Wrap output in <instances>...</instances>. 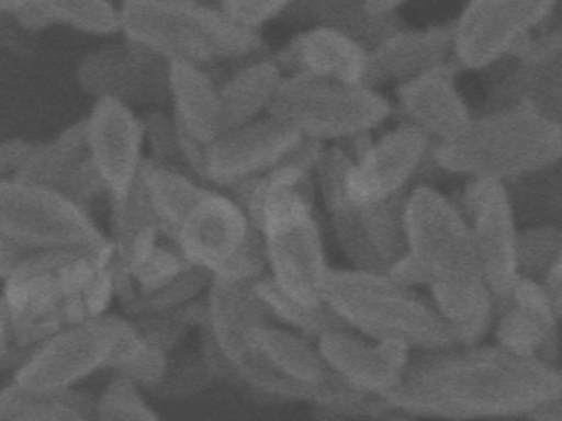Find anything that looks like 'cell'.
Returning a JSON list of instances; mask_svg holds the SVG:
<instances>
[{"mask_svg": "<svg viewBox=\"0 0 562 421\" xmlns=\"http://www.w3.org/2000/svg\"><path fill=\"white\" fill-rule=\"evenodd\" d=\"M519 224H546L562 229V161L508 184Z\"/></svg>", "mask_w": 562, "mask_h": 421, "instance_id": "32", "label": "cell"}, {"mask_svg": "<svg viewBox=\"0 0 562 421\" xmlns=\"http://www.w3.org/2000/svg\"><path fill=\"white\" fill-rule=\"evenodd\" d=\"M407 252L387 275L424 289L456 335L472 345L492 334L496 298L480 262L472 230L456 200L417 184L404 207Z\"/></svg>", "mask_w": 562, "mask_h": 421, "instance_id": "2", "label": "cell"}, {"mask_svg": "<svg viewBox=\"0 0 562 421\" xmlns=\"http://www.w3.org/2000/svg\"><path fill=\"white\" fill-rule=\"evenodd\" d=\"M364 2L371 3L373 2V0H364Z\"/></svg>", "mask_w": 562, "mask_h": 421, "instance_id": "44", "label": "cell"}, {"mask_svg": "<svg viewBox=\"0 0 562 421\" xmlns=\"http://www.w3.org/2000/svg\"><path fill=\"white\" fill-rule=\"evenodd\" d=\"M143 121L146 128V148L149 150L147 158L190 173L183 160L179 127L173 115L156 109V111H147L143 115Z\"/></svg>", "mask_w": 562, "mask_h": 421, "instance_id": "37", "label": "cell"}, {"mask_svg": "<svg viewBox=\"0 0 562 421\" xmlns=\"http://www.w3.org/2000/svg\"><path fill=\"white\" fill-rule=\"evenodd\" d=\"M37 141L9 138L0 144V181L14 180L34 153Z\"/></svg>", "mask_w": 562, "mask_h": 421, "instance_id": "39", "label": "cell"}, {"mask_svg": "<svg viewBox=\"0 0 562 421\" xmlns=\"http://www.w3.org/2000/svg\"><path fill=\"white\" fill-rule=\"evenodd\" d=\"M559 398L561 371L483 341L417 352L387 400L419 420L499 421L531 420Z\"/></svg>", "mask_w": 562, "mask_h": 421, "instance_id": "1", "label": "cell"}, {"mask_svg": "<svg viewBox=\"0 0 562 421\" xmlns=\"http://www.w3.org/2000/svg\"><path fill=\"white\" fill-rule=\"evenodd\" d=\"M546 292H548L549 298H551L552 306L555 311L562 318V252L559 259L555 260L554 266L551 272L546 276L544 282Z\"/></svg>", "mask_w": 562, "mask_h": 421, "instance_id": "40", "label": "cell"}, {"mask_svg": "<svg viewBox=\"0 0 562 421\" xmlns=\"http://www.w3.org/2000/svg\"><path fill=\"white\" fill-rule=\"evenodd\" d=\"M304 135L272 115L223 132L206 150L203 180L228 190L239 181L262 177L284 163Z\"/></svg>", "mask_w": 562, "mask_h": 421, "instance_id": "18", "label": "cell"}, {"mask_svg": "<svg viewBox=\"0 0 562 421\" xmlns=\"http://www.w3.org/2000/svg\"><path fill=\"white\" fill-rule=\"evenodd\" d=\"M97 398L78 390H25L14 382L0 395V421H94Z\"/></svg>", "mask_w": 562, "mask_h": 421, "instance_id": "31", "label": "cell"}, {"mask_svg": "<svg viewBox=\"0 0 562 421\" xmlns=\"http://www.w3.org/2000/svg\"><path fill=\"white\" fill-rule=\"evenodd\" d=\"M123 33L169 62L222 68L268 55L259 32L243 29L205 2L143 0L121 3Z\"/></svg>", "mask_w": 562, "mask_h": 421, "instance_id": "5", "label": "cell"}, {"mask_svg": "<svg viewBox=\"0 0 562 421\" xmlns=\"http://www.w3.org/2000/svg\"><path fill=\"white\" fill-rule=\"evenodd\" d=\"M407 193L368 204L350 203L344 196L325 206L335 240L351 269L390 273L406 255Z\"/></svg>", "mask_w": 562, "mask_h": 421, "instance_id": "15", "label": "cell"}, {"mask_svg": "<svg viewBox=\"0 0 562 421\" xmlns=\"http://www.w3.org/2000/svg\"><path fill=\"white\" fill-rule=\"evenodd\" d=\"M453 61V23L397 30L370 52L367 86H396Z\"/></svg>", "mask_w": 562, "mask_h": 421, "instance_id": "24", "label": "cell"}, {"mask_svg": "<svg viewBox=\"0 0 562 421\" xmlns=\"http://www.w3.org/2000/svg\"><path fill=\"white\" fill-rule=\"evenodd\" d=\"M460 69L453 59L413 81L396 86L394 111L403 115V122L426 132L436 144L460 137L473 121L472 112L457 88L456 76Z\"/></svg>", "mask_w": 562, "mask_h": 421, "instance_id": "22", "label": "cell"}, {"mask_svg": "<svg viewBox=\"0 0 562 421\" xmlns=\"http://www.w3.org/2000/svg\"><path fill=\"white\" fill-rule=\"evenodd\" d=\"M394 105L370 86L285 76L269 115L325 145L378 130Z\"/></svg>", "mask_w": 562, "mask_h": 421, "instance_id": "6", "label": "cell"}, {"mask_svg": "<svg viewBox=\"0 0 562 421\" xmlns=\"http://www.w3.org/2000/svg\"><path fill=\"white\" fill-rule=\"evenodd\" d=\"M176 2H203V0H176Z\"/></svg>", "mask_w": 562, "mask_h": 421, "instance_id": "42", "label": "cell"}, {"mask_svg": "<svg viewBox=\"0 0 562 421\" xmlns=\"http://www.w3.org/2000/svg\"><path fill=\"white\" fill-rule=\"evenodd\" d=\"M134 322L130 316L108 315L68 326L35 345L11 382L31 391L75 390L100 372H113L117 355Z\"/></svg>", "mask_w": 562, "mask_h": 421, "instance_id": "8", "label": "cell"}, {"mask_svg": "<svg viewBox=\"0 0 562 421\" xmlns=\"http://www.w3.org/2000/svg\"><path fill=\"white\" fill-rule=\"evenodd\" d=\"M292 0H218V9L236 25L259 32L262 26L282 19Z\"/></svg>", "mask_w": 562, "mask_h": 421, "instance_id": "38", "label": "cell"}, {"mask_svg": "<svg viewBox=\"0 0 562 421\" xmlns=\"http://www.w3.org/2000/svg\"><path fill=\"white\" fill-rule=\"evenodd\" d=\"M259 232L265 237L272 282L301 305L308 308L325 305L324 285L331 266L315 209L295 210L266 220Z\"/></svg>", "mask_w": 562, "mask_h": 421, "instance_id": "14", "label": "cell"}, {"mask_svg": "<svg viewBox=\"0 0 562 421\" xmlns=\"http://www.w3.org/2000/svg\"><path fill=\"white\" fill-rule=\"evenodd\" d=\"M324 303L353 331L376 341L400 342L414 354L457 345L429 295L387 273L330 269Z\"/></svg>", "mask_w": 562, "mask_h": 421, "instance_id": "4", "label": "cell"}, {"mask_svg": "<svg viewBox=\"0 0 562 421\" xmlns=\"http://www.w3.org/2000/svg\"><path fill=\"white\" fill-rule=\"evenodd\" d=\"M456 201L472 230L486 282L502 301L519 278L516 242L521 224L512 191L502 181L472 178Z\"/></svg>", "mask_w": 562, "mask_h": 421, "instance_id": "13", "label": "cell"}, {"mask_svg": "<svg viewBox=\"0 0 562 421\" xmlns=\"http://www.w3.org/2000/svg\"><path fill=\"white\" fill-rule=\"evenodd\" d=\"M216 374L206 359L205 352H186V354L170 355L169 368L162 385L154 394L166 397H189L205 390Z\"/></svg>", "mask_w": 562, "mask_h": 421, "instance_id": "36", "label": "cell"}, {"mask_svg": "<svg viewBox=\"0 0 562 421\" xmlns=\"http://www.w3.org/2000/svg\"><path fill=\"white\" fill-rule=\"evenodd\" d=\"M281 20L302 30H334L370 52L403 29L400 16L374 12L364 0H292Z\"/></svg>", "mask_w": 562, "mask_h": 421, "instance_id": "27", "label": "cell"}, {"mask_svg": "<svg viewBox=\"0 0 562 421\" xmlns=\"http://www.w3.org/2000/svg\"><path fill=\"white\" fill-rule=\"evenodd\" d=\"M562 252V229L546 224L519 227L516 265L519 276L544 282Z\"/></svg>", "mask_w": 562, "mask_h": 421, "instance_id": "34", "label": "cell"}, {"mask_svg": "<svg viewBox=\"0 0 562 421\" xmlns=\"http://www.w3.org/2000/svg\"><path fill=\"white\" fill-rule=\"evenodd\" d=\"M256 289H258L259 296L265 301L266 308H268L269 315H271L276 325L301 332V334L307 335L314 341H317L325 332L347 326L327 305L308 308V306L289 298L272 282L269 273L258 280Z\"/></svg>", "mask_w": 562, "mask_h": 421, "instance_id": "33", "label": "cell"}, {"mask_svg": "<svg viewBox=\"0 0 562 421\" xmlns=\"http://www.w3.org/2000/svg\"><path fill=\"white\" fill-rule=\"evenodd\" d=\"M436 141L416 125L401 122L378 135L373 144L351 163L345 181L350 203L368 204L407 193V184L432 160Z\"/></svg>", "mask_w": 562, "mask_h": 421, "instance_id": "16", "label": "cell"}, {"mask_svg": "<svg viewBox=\"0 0 562 421\" xmlns=\"http://www.w3.org/2000/svg\"><path fill=\"white\" fill-rule=\"evenodd\" d=\"M272 56L285 76L367 86L370 49L334 30H301Z\"/></svg>", "mask_w": 562, "mask_h": 421, "instance_id": "23", "label": "cell"}, {"mask_svg": "<svg viewBox=\"0 0 562 421\" xmlns=\"http://www.w3.org/2000/svg\"><path fill=\"white\" fill-rule=\"evenodd\" d=\"M561 329L562 318L552 306L544 285L519 276L512 293L496 303L490 335L506 351L538 359L558 368Z\"/></svg>", "mask_w": 562, "mask_h": 421, "instance_id": "21", "label": "cell"}, {"mask_svg": "<svg viewBox=\"0 0 562 421\" xmlns=\"http://www.w3.org/2000/svg\"><path fill=\"white\" fill-rule=\"evenodd\" d=\"M432 161L446 173L512 184L562 161V122L522 107L482 112L460 137L436 144Z\"/></svg>", "mask_w": 562, "mask_h": 421, "instance_id": "3", "label": "cell"}, {"mask_svg": "<svg viewBox=\"0 0 562 421\" xmlns=\"http://www.w3.org/2000/svg\"><path fill=\"white\" fill-rule=\"evenodd\" d=\"M0 237L32 252L94 249L111 240L70 197L15 180L0 181Z\"/></svg>", "mask_w": 562, "mask_h": 421, "instance_id": "9", "label": "cell"}, {"mask_svg": "<svg viewBox=\"0 0 562 421\" xmlns=\"http://www.w3.org/2000/svg\"><path fill=\"white\" fill-rule=\"evenodd\" d=\"M78 88L97 99H116L130 107L156 111L170 104V62L143 43L121 35L83 56Z\"/></svg>", "mask_w": 562, "mask_h": 421, "instance_id": "12", "label": "cell"}, {"mask_svg": "<svg viewBox=\"0 0 562 421\" xmlns=\"http://www.w3.org/2000/svg\"><path fill=\"white\" fill-rule=\"evenodd\" d=\"M114 280L121 308L136 318L196 301L209 292L213 275L164 234L124 255H114Z\"/></svg>", "mask_w": 562, "mask_h": 421, "instance_id": "10", "label": "cell"}, {"mask_svg": "<svg viewBox=\"0 0 562 421\" xmlns=\"http://www.w3.org/2000/svg\"><path fill=\"white\" fill-rule=\"evenodd\" d=\"M409 0H373L370 3L374 12L383 13V15H397V10L406 5Z\"/></svg>", "mask_w": 562, "mask_h": 421, "instance_id": "41", "label": "cell"}, {"mask_svg": "<svg viewBox=\"0 0 562 421\" xmlns=\"http://www.w3.org/2000/svg\"><path fill=\"white\" fill-rule=\"evenodd\" d=\"M14 180L65 194L90 213L101 197L110 201L103 178L91 160L85 118L52 140L37 141L34 153Z\"/></svg>", "mask_w": 562, "mask_h": 421, "instance_id": "20", "label": "cell"}, {"mask_svg": "<svg viewBox=\"0 0 562 421\" xmlns=\"http://www.w3.org/2000/svg\"><path fill=\"white\" fill-rule=\"evenodd\" d=\"M315 342L340 380L364 394L384 398L400 387L414 355L400 342L376 341L348 326L325 332Z\"/></svg>", "mask_w": 562, "mask_h": 421, "instance_id": "19", "label": "cell"}, {"mask_svg": "<svg viewBox=\"0 0 562 421\" xmlns=\"http://www.w3.org/2000/svg\"><path fill=\"white\" fill-rule=\"evenodd\" d=\"M126 2H143V0H121V3H126Z\"/></svg>", "mask_w": 562, "mask_h": 421, "instance_id": "43", "label": "cell"}, {"mask_svg": "<svg viewBox=\"0 0 562 421\" xmlns=\"http://www.w3.org/2000/svg\"><path fill=\"white\" fill-rule=\"evenodd\" d=\"M177 243L213 278L268 275L265 237L226 191L210 186L176 234Z\"/></svg>", "mask_w": 562, "mask_h": 421, "instance_id": "7", "label": "cell"}, {"mask_svg": "<svg viewBox=\"0 0 562 421\" xmlns=\"http://www.w3.org/2000/svg\"><path fill=\"white\" fill-rule=\"evenodd\" d=\"M140 184L164 232L176 239L187 214L199 203L210 184L179 168L147 158L140 171Z\"/></svg>", "mask_w": 562, "mask_h": 421, "instance_id": "30", "label": "cell"}, {"mask_svg": "<svg viewBox=\"0 0 562 421\" xmlns=\"http://www.w3.org/2000/svg\"><path fill=\"white\" fill-rule=\"evenodd\" d=\"M505 61L512 68L492 82L482 112L515 107L531 92L562 86V29L532 36Z\"/></svg>", "mask_w": 562, "mask_h": 421, "instance_id": "25", "label": "cell"}, {"mask_svg": "<svg viewBox=\"0 0 562 421\" xmlns=\"http://www.w3.org/2000/svg\"><path fill=\"white\" fill-rule=\"evenodd\" d=\"M94 421H160L144 398L143 388L114 375L97 398Z\"/></svg>", "mask_w": 562, "mask_h": 421, "instance_id": "35", "label": "cell"}, {"mask_svg": "<svg viewBox=\"0 0 562 421\" xmlns=\"http://www.w3.org/2000/svg\"><path fill=\"white\" fill-rule=\"evenodd\" d=\"M284 79V71L272 55L236 65L220 84L223 132L268 115Z\"/></svg>", "mask_w": 562, "mask_h": 421, "instance_id": "28", "label": "cell"}, {"mask_svg": "<svg viewBox=\"0 0 562 421\" xmlns=\"http://www.w3.org/2000/svg\"><path fill=\"white\" fill-rule=\"evenodd\" d=\"M222 68L170 62V104L177 125L202 144L223 134L220 84Z\"/></svg>", "mask_w": 562, "mask_h": 421, "instance_id": "26", "label": "cell"}, {"mask_svg": "<svg viewBox=\"0 0 562 421\" xmlns=\"http://www.w3.org/2000/svg\"><path fill=\"white\" fill-rule=\"evenodd\" d=\"M11 20L34 33L57 25L101 38L123 33L121 3L113 0H29Z\"/></svg>", "mask_w": 562, "mask_h": 421, "instance_id": "29", "label": "cell"}, {"mask_svg": "<svg viewBox=\"0 0 562 421\" xmlns=\"http://www.w3.org/2000/svg\"><path fill=\"white\" fill-rule=\"evenodd\" d=\"M561 0H467L453 23V59L482 71L515 55Z\"/></svg>", "mask_w": 562, "mask_h": 421, "instance_id": "11", "label": "cell"}, {"mask_svg": "<svg viewBox=\"0 0 562 421\" xmlns=\"http://www.w3.org/2000/svg\"><path fill=\"white\" fill-rule=\"evenodd\" d=\"M85 121L91 160L110 203H120L136 186L147 160L143 115L116 99H97Z\"/></svg>", "mask_w": 562, "mask_h": 421, "instance_id": "17", "label": "cell"}]
</instances>
